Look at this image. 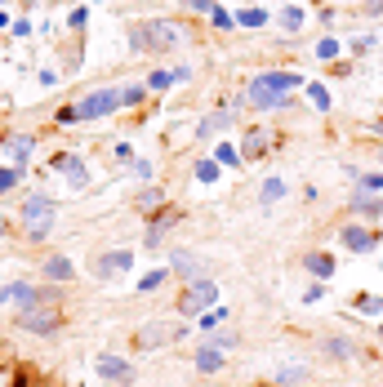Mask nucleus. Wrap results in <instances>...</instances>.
<instances>
[{"instance_id":"1","label":"nucleus","mask_w":383,"mask_h":387,"mask_svg":"<svg viewBox=\"0 0 383 387\" xmlns=\"http://www.w3.org/2000/svg\"><path fill=\"white\" fill-rule=\"evenodd\" d=\"M290 89H298L294 72H263V76L249 80L245 103L254 111H276V107H290Z\"/></svg>"},{"instance_id":"2","label":"nucleus","mask_w":383,"mask_h":387,"mask_svg":"<svg viewBox=\"0 0 383 387\" xmlns=\"http://www.w3.org/2000/svg\"><path fill=\"white\" fill-rule=\"evenodd\" d=\"M183 31L178 23H165V18H152V23H134L129 27V49H139V54H156V49H174L183 45Z\"/></svg>"},{"instance_id":"3","label":"nucleus","mask_w":383,"mask_h":387,"mask_svg":"<svg viewBox=\"0 0 383 387\" xmlns=\"http://www.w3.org/2000/svg\"><path fill=\"white\" fill-rule=\"evenodd\" d=\"M116 107H125V94H121V89H94V94L80 98V103L63 107L58 121H63V125H72V121H98V116H112Z\"/></svg>"},{"instance_id":"4","label":"nucleus","mask_w":383,"mask_h":387,"mask_svg":"<svg viewBox=\"0 0 383 387\" xmlns=\"http://www.w3.org/2000/svg\"><path fill=\"white\" fill-rule=\"evenodd\" d=\"M49 227H54V200L49 196H27L23 200V231L31 241H45Z\"/></svg>"},{"instance_id":"5","label":"nucleus","mask_w":383,"mask_h":387,"mask_svg":"<svg viewBox=\"0 0 383 387\" xmlns=\"http://www.w3.org/2000/svg\"><path fill=\"white\" fill-rule=\"evenodd\" d=\"M214 298H219V285H210V280H188V290H183V298H178V312H183V316H196V312H205Z\"/></svg>"},{"instance_id":"6","label":"nucleus","mask_w":383,"mask_h":387,"mask_svg":"<svg viewBox=\"0 0 383 387\" xmlns=\"http://www.w3.org/2000/svg\"><path fill=\"white\" fill-rule=\"evenodd\" d=\"M183 329H188L183 321H152V325H143V334H139V347H161V343H174Z\"/></svg>"},{"instance_id":"7","label":"nucleus","mask_w":383,"mask_h":387,"mask_svg":"<svg viewBox=\"0 0 383 387\" xmlns=\"http://www.w3.org/2000/svg\"><path fill=\"white\" fill-rule=\"evenodd\" d=\"M98 374H103L107 383H116V387H129V383H134V365H129L125 356L103 351V356H98Z\"/></svg>"},{"instance_id":"8","label":"nucleus","mask_w":383,"mask_h":387,"mask_svg":"<svg viewBox=\"0 0 383 387\" xmlns=\"http://www.w3.org/2000/svg\"><path fill=\"white\" fill-rule=\"evenodd\" d=\"M18 325L27 334H54L58 329V312H49V307H23L18 312Z\"/></svg>"},{"instance_id":"9","label":"nucleus","mask_w":383,"mask_h":387,"mask_svg":"<svg viewBox=\"0 0 383 387\" xmlns=\"http://www.w3.org/2000/svg\"><path fill=\"white\" fill-rule=\"evenodd\" d=\"M339 241H343V249H352V254H370V249L379 245V236L370 227H357V223H347L343 231H339Z\"/></svg>"},{"instance_id":"10","label":"nucleus","mask_w":383,"mask_h":387,"mask_svg":"<svg viewBox=\"0 0 383 387\" xmlns=\"http://www.w3.org/2000/svg\"><path fill=\"white\" fill-rule=\"evenodd\" d=\"M49 170H54V174H68V178L76 182V187H80V182H85V178H90V170H85V160H80V156H68V151H58V156H54V160H49Z\"/></svg>"},{"instance_id":"11","label":"nucleus","mask_w":383,"mask_h":387,"mask_svg":"<svg viewBox=\"0 0 383 387\" xmlns=\"http://www.w3.org/2000/svg\"><path fill=\"white\" fill-rule=\"evenodd\" d=\"M0 298L5 302H14V307H41V294L31 290V285H23V280H14V285H5V290H0Z\"/></svg>"},{"instance_id":"12","label":"nucleus","mask_w":383,"mask_h":387,"mask_svg":"<svg viewBox=\"0 0 383 387\" xmlns=\"http://www.w3.org/2000/svg\"><path fill=\"white\" fill-rule=\"evenodd\" d=\"M170 267H174L183 280H201V258L188 254V249H170Z\"/></svg>"},{"instance_id":"13","label":"nucleus","mask_w":383,"mask_h":387,"mask_svg":"<svg viewBox=\"0 0 383 387\" xmlns=\"http://www.w3.org/2000/svg\"><path fill=\"white\" fill-rule=\"evenodd\" d=\"M134 263V254L129 249H112V254H103L94 263V276H112V272H125V267Z\"/></svg>"},{"instance_id":"14","label":"nucleus","mask_w":383,"mask_h":387,"mask_svg":"<svg viewBox=\"0 0 383 387\" xmlns=\"http://www.w3.org/2000/svg\"><path fill=\"white\" fill-rule=\"evenodd\" d=\"M232 121H237V107H219V111H210L205 121H201V143H205V138H214L219 129H227Z\"/></svg>"},{"instance_id":"15","label":"nucleus","mask_w":383,"mask_h":387,"mask_svg":"<svg viewBox=\"0 0 383 387\" xmlns=\"http://www.w3.org/2000/svg\"><path fill=\"white\" fill-rule=\"evenodd\" d=\"M196 369H201V374H219V369H223L219 347H201V351H196Z\"/></svg>"},{"instance_id":"16","label":"nucleus","mask_w":383,"mask_h":387,"mask_svg":"<svg viewBox=\"0 0 383 387\" xmlns=\"http://www.w3.org/2000/svg\"><path fill=\"white\" fill-rule=\"evenodd\" d=\"M192 76V67H174V72H152V80H147V85L152 89H170L174 80H188Z\"/></svg>"},{"instance_id":"17","label":"nucleus","mask_w":383,"mask_h":387,"mask_svg":"<svg viewBox=\"0 0 383 387\" xmlns=\"http://www.w3.org/2000/svg\"><path fill=\"white\" fill-rule=\"evenodd\" d=\"M45 276H49V280H72V276H76V267L63 258V254H54V258L45 263Z\"/></svg>"},{"instance_id":"18","label":"nucleus","mask_w":383,"mask_h":387,"mask_svg":"<svg viewBox=\"0 0 383 387\" xmlns=\"http://www.w3.org/2000/svg\"><path fill=\"white\" fill-rule=\"evenodd\" d=\"M321 351H325L330 361H347L357 347H352V339H325V343H321Z\"/></svg>"},{"instance_id":"19","label":"nucleus","mask_w":383,"mask_h":387,"mask_svg":"<svg viewBox=\"0 0 383 387\" xmlns=\"http://www.w3.org/2000/svg\"><path fill=\"white\" fill-rule=\"evenodd\" d=\"M308 272L312 276H335V258H330V254H321V249H316V254H308Z\"/></svg>"},{"instance_id":"20","label":"nucleus","mask_w":383,"mask_h":387,"mask_svg":"<svg viewBox=\"0 0 383 387\" xmlns=\"http://www.w3.org/2000/svg\"><path fill=\"white\" fill-rule=\"evenodd\" d=\"M352 209H361V214H370V218H383V196H365V192H357V200H352Z\"/></svg>"},{"instance_id":"21","label":"nucleus","mask_w":383,"mask_h":387,"mask_svg":"<svg viewBox=\"0 0 383 387\" xmlns=\"http://www.w3.org/2000/svg\"><path fill=\"white\" fill-rule=\"evenodd\" d=\"M259 196H263V205L281 200V196H286V178H276V174H272V178H263V192H259Z\"/></svg>"},{"instance_id":"22","label":"nucleus","mask_w":383,"mask_h":387,"mask_svg":"<svg viewBox=\"0 0 383 387\" xmlns=\"http://www.w3.org/2000/svg\"><path fill=\"white\" fill-rule=\"evenodd\" d=\"M263 151H268V133H263V129H249L245 133V156H263Z\"/></svg>"},{"instance_id":"23","label":"nucleus","mask_w":383,"mask_h":387,"mask_svg":"<svg viewBox=\"0 0 383 387\" xmlns=\"http://www.w3.org/2000/svg\"><path fill=\"white\" fill-rule=\"evenodd\" d=\"M9 147H14V160L27 165V160H31V151H36V138H27V133H23V138H9Z\"/></svg>"},{"instance_id":"24","label":"nucleus","mask_w":383,"mask_h":387,"mask_svg":"<svg viewBox=\"0 0 383 387\" xmlns=\"http://www.w3.org/2000/svg\"><path fill=\"white\" fill-rule=\"evenodd\" d=\"M174 223H178V214H170V209H165V214L156 218V223L147 227V245H156V241H161V231H165V227H174Z\"/></svg>"},{"instance_id":"25","label":"nucleus","mask_w":383,"mask_h":387,"mask_svg":"<svg viewBox=\"0 0 383 387\" xmlns=\"http://www.w3.org/2000/svg\"><path fill=\"white\" fill-rule=\"evenodd\" d=\"M281 27H286V31H298V27H303V9H298V5H286V9H281Z\"/></svg>"},{"instance_id":"26","label":"nucleus","mask_w":383,"mask_h":387,"mask_svg":"<svg viewBox=\"0 0 383 387\" xmlns=\"http://www.w3.org/2000/svg\"><path fill=\"white\" fill-rule=\"evenodd\" d=\"M263 23H268V13H263V9H241L237 13V27H263Z\"/></svg>"},{"instance_id":"27","label":"nucleus","mask_w":383,"mask_h":387,"mask_svg":"<svg viewBox=\"0 0 383 387\" xmlns=\"http://www.w3.org/2000/svg\"><path fill=\"white\" fill-rule=\"evenodd\" d=\"M214 160H219V165H241V151L232 143H219V147H214Z\"/></svg>"},{"instance_id":"28","label":"nucleus","mask_w":383,"mask_h":387,"mask_svg":"<svg viewBox=\"0 0 383 387\" xmlns=\"http://www.w3.org/2000/svg\"><path fill=\"white\" fill-rule=\"evenodd\" d=\"M308 98L316 103V111H330V94H325V85H316V80H312V85H308Z\"/></svg>"},{"instance_id":"29","label":"nucleus","mask_w":383,"mask_h":387,"mask_svg":"<svg viewBox=\"0 0 383 387\" xmlns=\"http://www.w3.org/2000/svg\"><path fill=\"white\" fill-rule=\"evenodd\" d=\"M196 178H201V182H219V160H201V165H196Z\"/></svg>"},{"instance_id":"30","label":"nucleus","mask_w":383,"mask_h":387,"mask_svg":"<svg viewBox=\"0 0 383 387\" xmlns=\"http://www.w3.org/2000/svg\"><path fill=\"white\" fill-rule=\"evenodd\" d=\"M161 285H165V272L156 267V272H147V276L139 280V290H143V294H152V290H161Z\"/></svg>"},{"instance_id":"31","label":"nucleus","mask_w":383,"mask_h":387,"mask_svg":"<svg viewBox=\"0 0 383 387\" xmlns=\"http://www.w3.org/2000/svg\"><path fill=\"white\" fill-rule=\"evenodd\" d=\"M316 58H339V40H335V36L316 40Z\"/></svg>"},{"instance_id":"32","label":"nucleus","mask_w":383,"mask_h":387,"mask_svg":"<svg viewBox=\"0 0 383 387\" xmlns=\"http://www.w3.org/2000/svg\"><path fill=\"white\" fill-rule=\"evenodd\" d=\"M357 307H361L365 316H383V298H374V294H365V298L357 302Z\"/></svg>"},{"instance_id":"33","label":"nucleus","mask_w":383,"mask_h":387,"mask_svg":"<svg viewBox=\"0 0 383 387\" xmlns=\"http://www.w3.org/2000/svg\"><path fill=\"white\" fill-rule=\"evenodd\" d=\"M361 178V192H383V174H357Z\"/></svg>"},{"instance_id":"34","label":"nucleus","mask_w":383,"mask_h":387,"mask_svg":"<svg viewBox=\"0 0 383 387\" xmlns=\"http://www.w3.org/2000/svg\"><path fill=\"white\" fill-rule=\"evenodd\" d=\"M210 18H214V27H223V31H227V27H237V18H232L227 9H219V5H214V13H210Z\"/></svg>"},{"instance_id":"35","label":"nucleus","mask_w":383,"mask_h":387,"mask_svg":"<svg viewBox=\"0 0 383 387\" xmlns=\"http://www.w3.org/2000/svg\"><path fill=\"white\" fill-rule=\"evenodd\" d=\"M121 94H125V107H134V103H143L147 89H143V85H129V89H121Z\"/></svg>"},{"instance_id":"36","label":"nucleus","mask_w":383,"mask_h":387,"mask_svg":"<svg viewBox=\"0 0 383 387\" xmlns=\"http://www.w3.org/2000/svg\"><path fill=\"white\" fill-rule=\"evenodd\" d=\"M219 321H227V312H201V329H214Z\"/></svg>"},{"instance_id":"37","label":"nucleus","mask_w":383,"mask_h":387,"mask_svg":"<svg viewBox=\"0 0 383 387\" xmlns=\"http://www.w3.org/2000/svg\"><path fill=\"white\" fill-rule=\"evenodd\" d=\"M276 378H281V383H298V378H303V369H298V365H286Z\"/></svg>"},{"instance_id":"38","label":"nucleus","mask_w":383,"mask_h":387,"mask_svg":"<svg viewBox=\"0 0 383 387\" xmlns=\"http://www.w3.org/2000/svg\"><path fill=\"white\" fill-rule=\"evenodd\" d=\"M14 182H18V170H0V192H9Z\"/></svg>"},{"instance_id":"39","label":"nucleus","mask_w":383,"mask_h":387,"mask_svg":"<svg viewBox=\"0 0 383 387\" xmlns=\"http://www.w3.org/2000/svg\"><path fill=\"white\" fill-rule=\"evenodd\" d=\"M188 9H201V13H214V0H183Z\"/></svg>"},{"instance_id":"40","label":"nucleus","mask_w":383,"mask_h":387,"mask_svg":"<svg viewBox=\"0 0 383 387\" xmlns=\"http://www.w3.org/2000/svg\"><path fill=\"white\" fill-rule=\"evenodd\" d=\"M139 205H143V209H152V205H161V192H143V196H139Z\"/></svg>"},{"instance_id":"41","label":"nucleus","mask_w":383,"mask_h":387,"mask_svg":"<svg viewBox=\"0 0 383 387\" xmlns=\"http://www.w3.org/2000/svg\"><path fill=\"white\" fill-rule=\"evenodd\" d=\"M374 133H379V138H383V116H379V121H374Z\"/></svg>"},{"instance_id":"42","label":"nucleus","mask_w":383,"mask_h":387,"mask_svg":"<svg viewBox=\"0 0 383 387\" xmlns=\"http://www.w3.org/2000/svg\"><path fill=\"white\" fill-rule=\"evenodd\" d=\"M0 236H5V218H0Z\"/></svg>"},{"instance_id":"43","label":"nucleus","mask_w":383,"mask_h":387,"mask_svg":"<svg viewBox=\"0 0 383 387\" xmlns=\"http://www.w3.org/2000/svg\"><path fill=\"white\" fill-rule=\"evenodd\" d=\"M379 339H383V321H379Z\"/></svg>"},{"instance_id":"44","label":"nucleus","mask_w":383,"mask_h":387,"mask_svg":"<svg viewBox=\"0 0 383 387\" xmlns=\"http://www.w3.org/2000/svg\"><path fill=\"white\" fill-rule=\"evenodd\" d=\"M379 160H383V156H379Z\"/></svg>"}]
</instances>
